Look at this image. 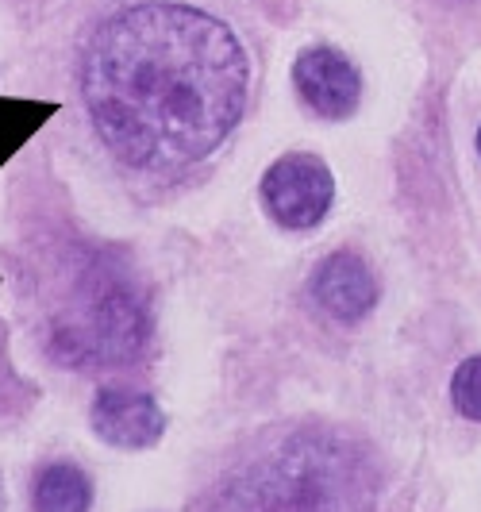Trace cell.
Wrapping results in <instances>:
<instances>
[{
	"label": "cell",
	"mask_w": 481,
	"mask_h": 512,
	"mask_svg": "<svg viewBox=\"0 0 481 512\" xmlns=\"http://www.w3.org/2000/svg\"><path fill=\"white\" fill-rule=\"evenodd\" d=\"M251 62L224 20L147 0L108 16L81 54L93 131L124 170L174 178L220 151L247 112Z\"/></svg>",
	"instance_id": "obj_1"
},
{
	"label": "cell",
	"mask_w": 481,
	"mask_h": 512,
	"mask_svg": "<svg viewBox=\"0 0 481 512\" xmlns=\"http://www.w3.org/2000/svg\"><path fill=\"white\" fill-rule=\"evenodd\" d=\"M189 512H401L370 439L331 420H278L239 439Z\"/></svg>",
	"instance_id": "obj_2"
},
{
	"label": "cell",
	"mask_w": 481,
	"mask_h": 512,
	"mask_svg": "<svg viewBox=\"0 0 481 512\" xmlns=\"http://www.w3.org/2000/svg\"><path fill=\"white\" fill-rule=\"evenodd\" d=\"M27 305L39 312L43 351L54 366L124 370L147 355L154 339L151 289L116 247L62 239L24 270Z\"/></svg>",
	"instance_id": "obj_3"
},
{
	"label": "cell",
	"mask_w": 481,
	"mask_h": 512,
	"mask_svg": "<svg viewBox=\"0 0 481 512\" xmlns=\"http://www.w3.org/2000/svg\"><path fill=\"white\" fill-rule=\"evenodd\" d=\"M262 205L285 231H312L324 224L335 201V174L320 154L289 151L262 174Z\"/></svg>",
	"instance_id": "obj_4"
},
{
	"label": "cell",
	"mask_w": 481,
	"mask_h": 512,
	"mask_svg": "<svg viewBox=\"0 0 481 512\" xmlns=\"http://www.w3.org/2000/svg\"><path fill=\"white\" fill-rule=\"evenodd\" d=\"M89 424L101 443L116 451H147L166 436V412L151 393L131 385H104L93 397Z\"/></svg>",
	"instance_id": "obj_5"
},
{
	"label": "cell",
	"mask_w": 481,
	"mask_h": 512,
	"mask_svg": "<svg viewBox=\"0 0 481 512\" xmlns=\"http://www.w3.org/2000/svg\"><path fill=\"white\" fill-rule=\"evenodd\" d=\"M293 85L320 120H347L362 101L358 66L335 47H308L297 54Z\"/></svg>",
	"instance_id": "obj_6"
},
{
	"label": "cell",
	"mask_w": 481,
	"mask_h": 512,
	"mask_svg": "<svg viewBox=\"0 0 481 512\" xmlns=\"http://www.w3.org/2000/svg\"><path fill=\"white\" fill-rule=\"evenodd\" d=\"M312 301L328 312L335 324H358L378 308L381 285L370 262L355 251H331L308 278Z\"/></svg>",
	"instance_id": "obj_7"
},
{
	"label": "cell",
	"mask_w": 481,
	"mask_h": 512,
	"mask_svg": "<svg viewBox=\"0 0 481 512\" xmlns=\"http://www.w3.org/2000/svg\"><path fill=\"white\" fill-rule=\"evenodd\" d=\"M35 512H89L93 509V482L77 462H47L31 486Z\"/></svg>",
	"instance_id": "obj_8"
},
{
	"label": "cell",
	"mask_w": 481,
	"mask_h": 512,
	"mask_svg": "<svg viewBox=\"0 0 481 512\" xmlns=\"http://www.w3.org/2000/svg\"><path fill=\"white\" fill-rule=\"evenodd\" d=\"M51 116H58L54 101H20V97H0V166L24 147L35 131Z\"/></svg>",
	"instance_id": "obj_9"
},
{
	"label": "cell",
	"mask_w": 481,
	"mask_h": 512,
	"mask_svg": "<svg viewBox=\"0 0 481 512\" xmlns=\"http://www.w3.org/2000/svg\"><path fill=\"white\" fill-rule=\"evenodd\" d=\"M39 401V389L27 382L12 362V343H8V324L0 320V420H16Z\"/></svg>",
	"instance_id": "obj_10"
},
{
	"label": "cell",
	"mask_w": 481,
	"mask_h": 512,
	"mask_svg": "<svg viewBox=\"0 0 481 512\" xmlns=\"http://www.w3.org/2000/svg\"><path fill=\"white\" fill-rule=\"evenodd\" d=\"M451 401H455L458 416L481 424V355L458 362L455 378H451Z\"/></svg>",
	"instance_id": "obj_11"
},
{
	"label": "cell",
	"mask_w": 481,
	"mask_h": 512,
	"mask_svg": "<svg viewBox=\"0 0 481 512\" xmlns=\"http://www.w3.org/2000/svg\"><path fill=\"white\" fill-rule=\"evenodd\" d=\"M478 154H481V128H478Z\"/></svg>",
	"instance_id": "obj_12"
}]
</instances>
